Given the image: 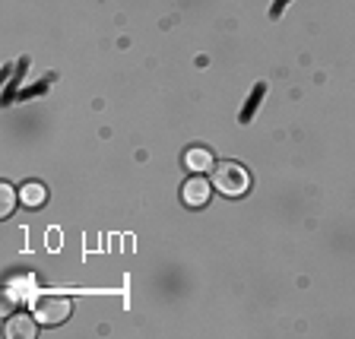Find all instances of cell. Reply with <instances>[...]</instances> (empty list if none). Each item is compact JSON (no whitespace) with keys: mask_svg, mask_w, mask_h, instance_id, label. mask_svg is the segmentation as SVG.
Masks as SVG:
<instances>
[{"mask_svg":"<svg viewBox=\"0 0 355 339\" xmlns=\"http://www.w3.org/2000/svg\"><path fill=\"white\" fill-rule=\"evenodd\" d=\"M7 336L10 339H32L35 336V320L29 314H16L7 320Z\"/></svg>","mask_w":355,"mask_h":339,"instance_id":"obj_4","label":"cell"},{"mask_svg":"<svg viewBox=\"0 0 355 339\" xmlns=\"http://www.w3.org/2000/svg\"><path fill=\"white\" fill-rule=\"evenodd\" d=\"M13 207H16V191L10 184H3L0 187V216H10Z\"/></svg>","mask_w":355,"mask_h":339,"instance_id":"obj_7","label":"cell"},{"mask_svg":"<svg viewBox=\"0 0 355 339\" xmlns=\"http://www.w3.org/2000/svg\"><path fill=\"white\" fill-rule=\"evenodd\" d=\"M70 318V302L67 298H42L35 304V320L38 324H64Z\"/></svg>","mask_w":355,"mask_h":339,"instance_id":"obj_2","label":"cell"},{"mask_svg":"<svg viewBox=\"0 0 355 339\" xmlns=\"http://www.w3.org/2000/svg\"><path fill=\"white\" fill-rule=\"evenodd\" d=\"M213 187L216 191H222L225 197H241L248 187H251V177H248V171L241 168L238 162H219L213 168Z\"/></svg>","mask_w":355,"mask_h":339,"instance_id":"obj_1","label":"cell"},{"mask_svg":"<svg viewBox=\"0 0 355 339\" xmlns=\"http://www.w3.org/2000/svg\"><path fill=\"white\" fill-rule=\"evenodd\" d=\"M187 168L193 171V175H203V171H209V168H216L213 165V153H207V149H191V153H187Z\"/></svg>","mask_w":355,"mask_h":339,"instance_id":"obj_5","label":"cell"},{"mask_svg":"<svg viewBox=\"0 0 355 339\" xmlns=\"http://www.w3.org/2000/svg\"><path fill=\"white\" fill-rule=\"evenodd\" d=\"M19 200L26 203V207L38 209V207H44V200H48V191H44V184H38V181H29V184L19 191Z\"/></svg>","mask_w":355,"mask_h":339,"instance_id":"obj_6","label":"cell"},{"mask_svg":"<svg viewBox=\"0 0 355 339\" xmlns=\"http://www.w3.org/2000/svg\"><path fill=\"white\" fill-rule=\"evenodd\" d=\"M209 191H213V181H207V177H187L184 187H181V197H184L187 207H207Z\"/></svg>","mask_w":355,"mask_h":339,"instance_id":"obj_3","label":"cell"}]
</instances>
